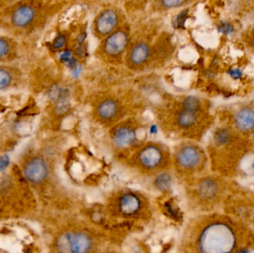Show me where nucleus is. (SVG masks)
Wrapping results in <instances>:
<instances>
[{
	"label": "nucleus",
	"instance_id": "obj_1",
	"mask_svg": "<svg viewBox=\"0 0 254 253\" xmlns=\"http://www.w3.org/2000/svg\"><path fill=\"white\" fill-rule=\"evenodd\" d=\"M235 230L225 222L208 224L201 231L198 240V248L202 253L232 252L237 248Z\"/></svg>",
	"mask_w": 254,
	"mask_h": 253
},
{
	"label": "nucleus",
	"instance_id": "obj_2",
	"mask_svg": "<svg viewBox=\"0 0 254 253\" xmlns=\"http://www.w3.org/2000/svg\"><path fill=\"white\" fill-rule=\"evenodd\" d=\"M92 240L89 235L82 232L66 233L58 241V248L61 252L83 253L90 251Z\"/></svg>",
	"mask_w": 254,
	"mask_h": 253
},
{
	"label": "nucleus",
	"instance_id": "obj_3",
	"mask_svg": "<svg viewBox=\"0 0 254 253\" xmlns=\"http://www.w3.org/2000/svg\"><path fill=\"white\" fill-rule=\"evenodd\" d=\"M128 43V35L125 31H113L104 43V51L110 56H119L126 50Z\"/></svg>",
	"mask_w": 254,
	"mask_h": 253
},
{
	"label": "nucleus",
	"instance_id": "obj_4",
	"mask_svg": "<svg viewBox=\"0 0 254 253\" xmlns=\"http://www.w3.org/2000/svg\"><path fill=\"white\" fill-rule=\"evenodd\" d=\"M49 174L47 163L43 159L35 157L30 160L24 169L25 178L34 184L43 182Z\"/></svg>",
	"mask_w": 254,
	"mask_h": 253
},
{
	"label": "nucleus",
	"instance_id": "obj_5",
	"mask_svg": "<svg viewBox=\"0 0 254 253\" xmlns=\"http://www.w3.org/2000/svg\"><path fill=\"white\" fill-rule=\"evenodd\" d=\"M138 160L140 165L145 169H156L162 163V151L157 146H146L140 150Z\"/></svg>",
	"mask_w": 254,
	"mask_h": 253
},
{
	"label": "nucleus",
	"instance_id": "obj_6",
	"mask_svg": "<svg viewBox=\"0 0 254 253\" xmlns=\"http://www.w3.org/2000/svg\"><path fill=\"white\" fill-rule=\"evenodd\" d=\"M119 24V16L114 10L108 9L104 10L95 21V30L102 36L110 35L113 32Z\"/></svg>",
	"mask_w": 254,
	"mask_h": 253
},
{
	"label": "nucleus",
	"instance_id": "obj_7",
	"mask_svg": "<svg viewBox=\"0 0 254 253\" xmlns=\"http://www.w3.org/2000/svg\"><path fill=\"white\" fill-rule=\"evenodd\" d=\"M177 161L184 169H194L201 163V152L196 147L192 146L182 147L177 153Z\"/></svg>",
	"mask_w": 254,
	"mask_h": 253
},
{
	"label": "nucleus",
	"instance_id": "obj_8",
	"mask_svg": "<svg viewBox=\"0 0 254 253\" xmlns=\"http://www.w3.org/2000/svg\"><path fill=\"white\" fill-rule=\"evenodd\" d=\"M141 206L140 198L134 193H125L119 200V212L125 216L131 217L137 215Z\"/></svg>",
	"mask_w": 254,
	"mask_h": 253
},
{
	"label": "nucleus",
	"instance_id": "obj_9",
	"mask_svg": "<svg viewBox=\"0 0 254 253\" xmlns=\"http://www.w3.org/2000/svg\"><path fill=\"white\" fill-rule=\"evenodd\" d=\"M35 16V11L31 6L24 5L18 7L12 15V22L17 27H25L29 25Z\"/></svg>",
	"mask_w": 254,
	"mask_h": 253
},
{
	"label": "nucleus",
	"instance_id": "obj_10",
	"mask_svg": "<svg viewBox=\"0 0 254 253\" xmlns=\"http://www.w3.org/2000/svg\"><path fill=\"white\" fill-rule=\"evenodd\" d=\"M135 138L134 129L126 126L117 128L113 135V141L119 147H128L135 141Z\"/></svg>",
	"mask_w": 254,
	"mask_h": 253
},
{
	"label": "nucleus",
	"instance_id": "obj_11",
	"mask_svg": "<svg viewBox=\"0 0 254 253\" xmlns=\"http://www.w3.org/2000/svg\"><path fill=\"white\" fill-rule=\"evenodd\" d=\"M237 128L243 132H249L254 129V110L246 108L237 112L235 117Z\"/></svg>",
	"mask_w": 254,
	"mask_h": 253
},
{
	"label": "nucleus",
	"instance_id": "obj_12",
	"mask_svg": "<svg viewBox=\"0 0 254 253\" xmlns=\"http://www.w3.org/2000/svg\"><path fill=\"white\" fill-rule=\"evenodd\" d=\"M150 56V48L146 43H140L134 46L130 52L129 59L132 64L140 65L144 63Z\"/></svg>",
	"mask_w": 254,
	"mask_h": 253
},
{
	"label": "nucleus",
	"instance_id": "obj_13",
	"mask_svg": "<svg viewBox=\"0 0 254 253\" xmlns=\"http://www.w3.org/2000/svg\"><path fill=\"white\" fill-rule=\"evenodd\" d=\"M119 105L116 101L107 99L102 101L98 107V114L102 120H110L117 115Z\"/></svg>",
	"mask_w": 254,
	"mask_h": 253
},
{
	"label": "nucleus",
	"instance_id": "obj_14",
	"mask_svg": "<svg viewBox=\"0 0 254 253\" xmlns=\"http://www.w3.org/2000/svg\"><path fill=\"white\" fill-rule=\"evenodd\" d=\"M198 111L183 108L177 117L178 124L182 129H190L198 121Z\"/></svg>",
	"mask_w": 254,
	"mask_h": 253
},
{
	"label": "nucleus",
	"instance_id": "obj_15",
	"mask_svg": "<svg viewBox=\"0 0 254 253\" xmlns=\"http://www.w3.org/2000/svg\"><path fill=\"white\" fill-rule=\"evenodd\" d=\"M217 192V184L212 180H204L198 187V194L204 200H210L213 199Z\"/></svg>",
	"mask_w": 254,
	"mask_h": 253
},
{
	"label": "nucleus",
	"instance_id": "obj_16",
	"mask_svg": "<svg viewBox=\"0 0 254 253\" xmlns=\"http://www.w3.org/2000/svg\"><path fill=\"white\" fill-rule=\"evenodd\" d=\"M154 184H155V187L160 191H167L171 188L172 184H173V179L168 173L162 172L155 178Z\"/></svg>",
	"mask_w": 254,
	"mask_h": 253
},
{
	"label": "nucleus",
	"instance_id": "obj_17",
	"mask_svg": "<svg viewBox=\"0 0 254 253\" xmlns=\"http://www.w3.org/2000/svg\"><path fill=\"white\" fill-rule=\"evenodd\" d=\"M184 108L199 111L201 109V104L199 99L195 96H188L185 98L182 102Z\"/></svg>",
	"mask_w": 254,
	"mask_h": 253
},
{
	"label": "nucleus",
	"instance_id": "obj_18",
	"mask_svg": "<svg viewBox=\"0 0 254 253\" xmlns=\"http://www.w3.org/2000/svg\"><path fill=\"white\" fill-rule=\"evenodd\" d=\"M10 82H11V76L10 73L4 68H0V90L8 86Z\"/></svg>",
	"mask_w": 254,
	"mask_h": 253
},
{
	"label": "nucleus",
	"instance_id": "obj_19",
	"mask_svg": "<svg viewBox=\"0 0 254 253\" xmlns=\"http://www.w3.org/2000/svg\"><path fill=\"white\" fill-rule=\"evenodd\" d=\"M187 18H188V11L184 10L181 12L174 18L173 21V25L177 28H182L185 26V22H186Z\"/></svg>",
	"mask_w": 254,
	"mask_h": 253
},
{
	"label": "nucleus",
	"instance_id": "obj_20",
	"mask_svg": "<svg viewBox=\"0 0 254 253\" xmlns=\"http://www.w3.org/2000/svg\"><path fill=\"white\" fill-rule=\"evenodd\" d=\"M218 31H219V32L222 33L224 35L228 36L231 35L234 33V28L231 23L223 21V22H221L219 25H218Z\"/></svg>",
	"mask_w": 254,
	"mask_h": 253
},
{
	"label": "nucleus",
	"instance_id": "obj_21",
	"mask_svg": "<svg viewBox=\"0 0 254 253\" xmlns=\"http://www.w3.org/2000/svg\"><path fill=\"white\" fill-rule=\"evenodd\" d=\"M161 4L166 8H175L182 6L188 0H161Z\"/></svg>",
	"mask_w": 254,
	"mask_h": 253
},
{
	"label": "nucleus",
	"instance_id": "obj_22",
	"mask_svg": "<svg viewBox=\"0 0 254 253\" xmlns=\"http://www.w3.org/2000/svg\"><path fill=\"white\" fill-rule=\"evenodd\" d=\"M65 43H66V37L64 34H59L54 40L52 46L55 50H59L65 46Z\"/></svg>",
	"mask_w": 254,
	"mask_h": 253
},
{
	"label": "nucleus",
	"instance_id": "obj_23",
	"mask_svg": "<svg viewBox=\"0 0 254 253\" xmlns=\"http://www.w3.org/2000/svg\"><path fill=\"white\" fill-rule=\"evenodd\" d=\"M228 74L231 78L236 80H240L243 77V71L239 68H231L228 71Z\"/></svg>",
	"mask_w": 254,
	"mask_h": 253
},
{
	"label": "nucleus",
	"instance_id": "obj_24",
	"mask_svg": "<svg viewBox=\"0 0 254 253\" xmlns=\"http://www.w3.org/2000/svg\"><path fill=\"white\" fill-rule=\"evenodd\" d=\"M9 51V44L4 39L0 38V58L5 56Z\"/></svg>",
	"mask_w": 254,
	"mask_h": 253
},
{
	"label": "nucleus",
	"instance_id": "obj_25",
	"mask_svg": "<svg viewBox=\"0 0 254 253\" xmlns=\"http://www.w3.org/2000/svg\"><path fill=\"white\" fill-rule=\"evenodd\" d=\"M72 52L70 50H65L61 53V56H60V59H61V62L67 64L72 59Z\"/></svg>",
	"mask_w": 254,
	"mask_h": 253
},
{
	"label": "nucleus",
	"instance_id": "obj_26",
	"mask_svg": "<svg viewBox=\"0 0 254 253\" xmlns=\"http://www.w3.org/2000/svg\"><path fill=\"white\" fill-rule=\"evenodd\" d=\"M10 163V157L7 154H4L0 157V172L4 170Z\"/></svg>",
	"mask_w": 254,
	"mask_h": 253
},
{
	"label": "nucleus",
	"instance_id": "obj_27",
	"mask_svg": "<svg viewBox=\"0 0 254 253\" xmlns=\"http://www.w3.org/2000/svg\"><path fill=\"white\" fill-rule=\"evenodd\" d=\"M76 53L80 57H84L86 56V49H85L83 45H77V49H76Z\"/></svg>",
	"mask_w": 254,
	"mask_h": 253
},
{
	"label": "nucleus",
	"instance_id": "obj_28",
	"mask_svg": "<svg viewBox=\"0 0 254 253\" xmlns=\"http://www.w3.org/2000/svg\"><path fill=\"white\" fill-rule=\"evenodd\" d=\"M71 71H72V74L74 77H78L80 75V73H81L82 68L78 64L77 66L74 67L73 69H71Z\"/></svg>",
	"mask_w": 254,
	"mask_h": 253
},
{
	"label": "nucleus",
	"instance_id": "obj_29",
	"mask_svg": "<svg viewBox=\"0 0 254 253\" xmlns=\"http://www.w3.org/2000/svg\"><path fill=\"white\" fill-rule=\"evenodd\" d=\"M86 39V33H81L80 35L77 37V45H83L85 40Z\"/></svg>",
	"mask_w": 254,
	"mask_h": 253
},
{
	"label": "nucleus",
	"instance_id": "obj_30",
	"mask_svg": "<svg viewBox=\"0 0 254 253\" xmlns=\"http://www.w3.org/2000/svg\"><path fill=\"white\" fill-rule=\"evenodd\" d=\"M149 132L152 135H155V134L158 133V127L155 125H152L150 127V129H149Z\"/></svg>",
	"mask_w": 254,
	"mask_h": 253
}]
</instances>
